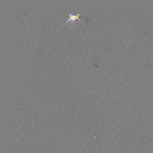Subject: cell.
I'll return each mask as SVG.
<instances>
[{
  "mask_svg": "<svg viewBox=\"0 0 153 153\" xmlns=\"http://www.w3.org/2000/svg\"><path fill=\"white\" fill-rule=\"evenodd\" d=\"M79 16V14H77L76 15H73V14H69V19L66 22V23H65V24L67 23V22H69L70 20H72V21H74V20H76V19H78V20H79V21H81L83 24H84V22H82L80 19H79V18H78V17Z\"/></svg>",
  "mask_w": 153,
  "mask_h": 153,
  "instance_id": "obj_1",
  "label": "cell"
}]
</instances>
